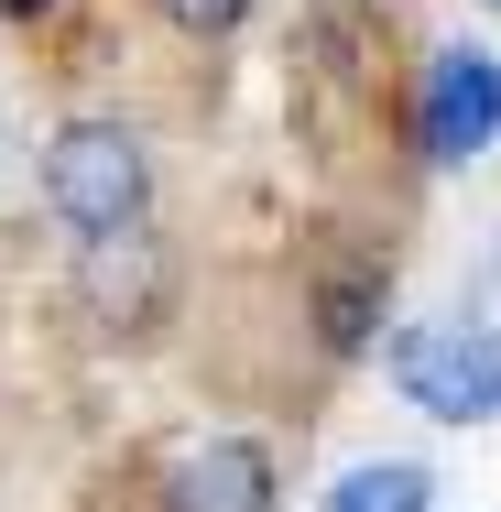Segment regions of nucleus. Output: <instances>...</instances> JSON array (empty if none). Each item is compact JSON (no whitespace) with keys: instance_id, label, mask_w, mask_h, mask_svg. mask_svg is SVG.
<instances>
[{"instance_id":"1","label":"nucleus","mask_w":501,"mask_h":512,"mask_svg":"<svg viewBox=\"0 0 501 512\" xmlns=\"http://www.w3.org/2000/svg\"><path fill=\"white\" fill-rule=\"evenodd\" d=\"M44 207H55L77 240L142 229V218H153V153H142V131H120V120H66V131L44 142Z\"/></svg>"},{"instance_id":"2","label":"nucleus","mask_w":501,"mask_h":512,"mask_svg":"<svg viewBox=\"0 0 501 512\" xmlns=\"http://www.w3.org/2000/svg\"><path fill=\"white\" fill-rule=\"evenodd\" d=\"M393 382L436 425H491L501 414V338L480 316H414V327H393Z\"/></svg>"},{"instance_id":"3","label":"nucleus","mask_w":501,"mask_h":512,"mask_svg":"<svg viewBox=\"0 0 501 512\" xmlns=\"http://www.w3.org/2000/svg\"><path fill=\"white\" fill-rule=\"evenodd\" d=\"M77 295H88V316H99L109 338H153V327H164L175 262H164V240H153V218L120 229V240H88V251H77Z\"/></svg>"},{"instance_id":"4","label":"nucleus","mask_w":501,"mask_h":512,"mask_svg":"<svg viewBox=\"0 0 501 512\" xmlns=\"http://www.w3.org/2000/svg\"><path fill=\"white\" fill-rule=\"evenodd\" d=\"M414 142H425V164H469V153H491L501 142V55H436L425 66V99H414Z\"/></svg>"},{"instance_id":"5","label":"nucleus","mask_w":501,"mask_h":512,"mask_svg":"<svg viewBox=\"0 0 501 512\" xmlns=\"http://www.w3.org/2000/svg\"><path fill=\"white\" fill-rule=\"evenodd\" d=\"M164 512H273V458L251 436H197L175 469H164Z\"/></svg>"},{"instance_id":"6","label":"nucleus","mask_w":501,"mask_h":512,"mask_svg":"<svg viewBox=\"0 0 501 512\" xmlns=\"http://www.w3.org/2000/svg\"><path fill=\"white\" fill-rule=\"evenodd\" d=\"M382 316H393V262L382 251H327L316 262V338L338 360H360L382 338Z\"/></svg>"},{"instance_id":"7","label":"nucleus","mask_w":501,"mask_h":512,"mask_svg":"<svg viewBox=\"0 0 501 512\" xmlns=\"http://www.w3.org/2000/svg\"><path fill=\"white\" fill-rule=\"evenodd\" d=\"M316 512H436V480H425L414 458H360V469L327 480Z\"/></svg>"},{"instance_id":"8","label":"nucleus","mask_w":501,"mask_h":512,"mask_svg":"<svg viewBox=\"0 0 501 512\" xmlns=\"http://www.w3.org/2000/svg\"><path fill=\"white\" fill-rule=\"evenodd\" d=\"M153 11H164L175 33H240V22H251V0H153Z\"/></svg>"},{"instance_id":"9","label":"nucleus","mask_w":501,"mask_h":512,"mask_svg":"<svg viewBox=\"0 0 501 512\" xmlns=\"http://www.w3.org/2000/svg\"><path fill=\"white\" fill-rule=\"evenodd\" d=\"M11 11H44V0H11Z\"/></svg>"},{"instance_id":"10","label":"nucleus","mask_w":501,"mask_h":512,"mask_svg":"<svg viewBox=\"0 0 501 512\" xmlns=\"http://www.w3.org/2000/svg\"><path fill=\"white\" fill-rule=\"evenodd\" d=\"M491 11H501V0H491Z\"/></svg>"}]
</instances>
